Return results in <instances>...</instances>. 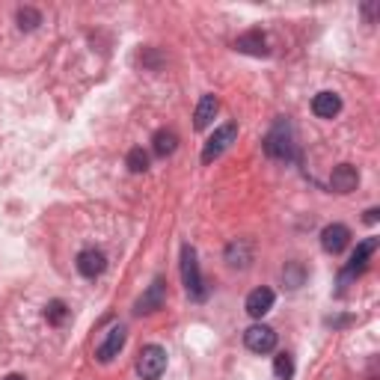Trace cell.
<instances>
[{"label":"cell","instance_id":"cell-13","mask_svg":"<svg viewBox=\"0 0 380 380\" xmlns=\"http://www.w3.org/2000/svg\"><path fill=\"white\" fill-rule=\"evenodd\" d=\"M339 110H342V98L339 92H318L315 98H312V113H315L318 119H333L339 116Z\"/></svg>","mask_w":380,"mask_h":380},{"label":"cell","instance_id":"cell-1","mask_svg":"<svg viewBox=\"0 0 380 380\" xmlns=\"http://www.w3.org/2000/svg\"><path fill=\"white\" fill-rule=\"evenodd\" d=\"M181 279H185V288L190 300H205L208 288H205V279L200 273V261H196V250L190 244L181 246Z\"/></svg>","mask_w":380,"mask_h":380},{"label":"cell","instance_id":"cell-14","mask_svg":"<svg viewBox=\"0 0 380 380\" xmlns=\"http://www.w3.org/2000/svg\"><path fill=\"white\" fill-rule=\"evenodd\" d=\"M217 110H220V102H217V95H202L200 98V104H196V113H193V125L196 131H202L214 122V116H217Z\"/></svg>","mask_w":380,"mask_h":380},{"label":"cell","instance_id":"cell-6","mask_svg":"<svg viewBox=\"0 0 380 380\" xmlns=\"http://www.w3.org/2000/svg\"><path fill=\"white\" fill-rule=\"evenodd\" d=\"M244 344H246V351H253V354H271V351L276 348V333H273V327H268V324H253V327L244 333Z\"/></svg>","mask_w":380,"mask_h":380},{"label":"cell","instance_id":"cell-11","mask_svg":"<svg viewBox=\"0 0 380 380\" xmlns=\"http://www.w3.org/2000/svg\"><path fill=\"white\" fill-rule=\"evenodd\" d=\"M357 185H359V173L351 163H339V167H333V173H330V190L351 193V190H357Z\"/></svg>","mask_w":380,"mask_h":380},{"label":"cell","instance_id":"cell-3","mask_svg":"<svg viewBox=\"0 0 380 380\" xmlns=\"http://www.w3.org/2000/svg\"><path fill=\"white\" fill-rule=\"evenodd\" d=\"M163 371H167V351L161 344H146L137 359V374L143 380H158Z\"/></svg>","mask_w":380,"mask_h":380},{"label":"cell","instance_id":"cell-17","mask_svg":"<svg viewBox=\"0 0 380 380\" xmlns=\"http://www.w3.org/2000/svg\"><path fill=\"white\" fill-rule=\"evenodd\" d=\"M152 148H155V155H161V158L173 155L175 148H178V137H175V131H167V128L155 131V137H152Z\"/></svg>","mask_w":380,"mask_h":380},{"label":"cell","instance_id":"cell-18","mask_svg":"<svg viewBox=\"0 0 380 380\" xmlns=\"http://www.w3.org/2000/svg\"><path fill=\"white\" fill-rule=\"evenodd\" d=\"M283 279H286V286H288V288H300V286L306 283V271H303V264H300V261L286 264Z\"/></svg>","mask_w":380,"mask_h":380},{"label":"cell","instance_id":"cell-5","mask_svg":"<svg viewBox=\"0 0 380 380\" xmlns=\"http://www.w3.org/2000/svg\"><path fill=\"white\" fill-rule=\"evenodd\" d=\"M235 137H238V125H223V128L214 131V134L208 137V143H205V148H202V163L217 161L226 148L235 143Z\"/></svg>","mask_w":380,"mask_h":380},{"label":"cell","instance_id":"cell-10","mask_svg":"<svg viewBox=\"0 0 380 380\" xmlns=\"http://www.w3.org/2000/svg\"><path fill=\"white\" fill-rule=\"evenodd\" d=\"M77 273L80 276H87V279H95V276H102L107 271V256L102 250H95V246H89V250H80L77 253Z\"/></svg>","mask_w":380,"mask_h":380},{"label":"cell","instance_id":"cell-16","mask_svg":"<svg viewBox=\"0 0 380 380\" xmlns=\"http://www.w3.org/2000/svg\"><path fill=\"white\" fill-rule=\"evenodd\" d=\"M235 48L241 54H253V57H264L268 54V42H264V33L261 30H250L235 42Z\"/></svg>","mask_w":380,"mask_h":380},{"label":"cell","instance_id":"cell-24","mask_svg":"<svg viewBox=\"0 0 380 380\" xmlns=\"http://www.w3.org/2000/svg\"><path fill=\"white\" fill-rule=\"evenodd\" d=\"M6 380H24V374H9Z\"/></svg>","mask_w":380,"mask_h":380},{"label":"cell","instance_id":"cell-19","mask_svg":"<svg viewBox=\"0 0 380 380\" xmlns=\"http://www.w3.org/2000/svg\"><path fill=\"white\" fill-rule=\"evenodd\" d=\"M15 18H18V27H21V30H36V27L42 24V12L33 9V6H21Z\"/></svg>","mask_w":380,"mask_h":380},{"label":"cell","instance_id":"cell-15","mask_svg":"<svg viewBox=\"0 0 380 380\" xmlns=\"http://www.w3.org/2000/svg\"><path fill=\"white\" fill-rule=\"evenodd\" d=\"M226 261H229V268H250V261H253V244L250 241H232L226 246Z\"/></svg>","mask_w":380,"mask_h":380},{"label":"cell","instance_id":"cell-12","mask_svg":"<svg viewBox=\"0 0 380 380\" xmlns=\"http://www.w3.org/2000/svg\"><path fill=\"white\" fill-rule=\"evenodd\" d=\"M125 339H128V333H125V327L119 324V327H113L110 333H107V339L98 344V351H95V357L102 359V362H110L113 357H119V351L125 348Z\"/></svg>","mask_w":380,"mask_h":380},{"label":"cell","instance_id":"cell-23","mask_svg":"<svg viewBox=\"0 0 380 380\" xmlns=\"http://www.w3.org/2000/svg\"><path fill=\"white\" fill-rule=\"evenodd\" d=\"M377 214H380L377 208H369V211H366V223H377Z\"/></svg>","mask_w":380,"mask_h":380},{"label":"cell","instance_id":"cell-7","mask_svg":"<svg viewBox=\"0 0 380 380\" xmlns=\"http://www.w3.org/2000/svg\"><path fill=\"white\" fill-rule=\"evenodd\" d=\"M163 303H167V283H163V279L158 276L155 283L143 291V297L137 300L134 312H137V315H152V312L163 309Z\"/></svg>","mask_w":380,"mask_h":380},{"label":"cell","instance_id":"cell-4","mask_svg":"<svg viewBox=\"0 0 380 380\" xmlns=\"http://www.w3.org/2000/svg\"><path fill=\"white\" fill-rule=\"evenodd\" d=\"M264 152L276 161H291L294 158V137L286 122H279L268 137H264Z\"/></svg>","mask_w":380,"mask_h":380},{"label":"cell","instance_id":"cell-8","mask_svg":"<svg viewBox=\"0 0 380 380\" xmlns=\"http://www.w3.org/2000/svg\"><path fill=\"white\" fill-rule=\"evenodd\" d=\"M273 303H276L273 288L261 286V288H253L250 294H246L244 309H246V315H250V318H264V315H268V312L273 309Z\"/></svg>","mask_w":380,"mask_h":380},{"label":"cell","instance_id":"cell-2","mask_svg":"<svg viewBox=\"0 0 380 380\" xmlns=\"http://www.w3.org/2000/svg\"><path fill=\"white\" fill-rule=\"evenodd\" d=\"M377 238H366V241H359L357 244V250H354V256H351V261L344 264V271L339 273V286H348L351 279H357L362 271L369 268V261H371V256H374V250H377Z\"/></svg>","mask_w":380,"mask_h":380},{"label":"cell","instance_id":"cell-21","mask_svg":"<svg viewBox=\"0 0 380 380\" xmlns=\"http://www.w3.org/2000/svg\"><path fill=\"white\" fill-rule=\"evenodd\" d=\"M125 163H128L131 173H146V170H148V155L143 152V148H131L128 158H125Z\"/></svg>","mask_w":380,"mask_h":380},{"label":"cell","instance_id":"cell-9","mask_svg":"<svg viewBox=\"0 0 380 380\" xmlns=\"http://www.w3.org/2000/svg\"><path fill=\"white\" fill-rule=\"evenodd\" d=\"M348 244H351V229L344 226V223H330V226H324V232H321V246H324V253L339 256Z\"/></svg>","mask_w":380,"mask_h":380},{"label":"cell","instance_id":"cell-20","mask_svg":"<svg viewBox=\"0 0 380 380\" xmlns=\"http://www.w3.org/2000/svg\"><path fill=\"white\" fill-rule=\"evenodd\" d=\"M273 374H276V380H291L294 377V359H291V354H279L273 359Z\"/></svg>","mask_w":380,"mask_h":380},{"label":"cell","instance_id":"cell-22","mask_svg":"<svg viewBox=\"0 0 380 380\" xmlns=\"http://www.w3.org/2000/svg\"><path fill=\"white\" fill-rule=\"evenodd\" d=\"M45 318L51 321V324H63L65 318H69V309H65L63 300H51V303L45 306Z\"/></svg>","mask_w":380,"mask_h":380}]
</instances>
